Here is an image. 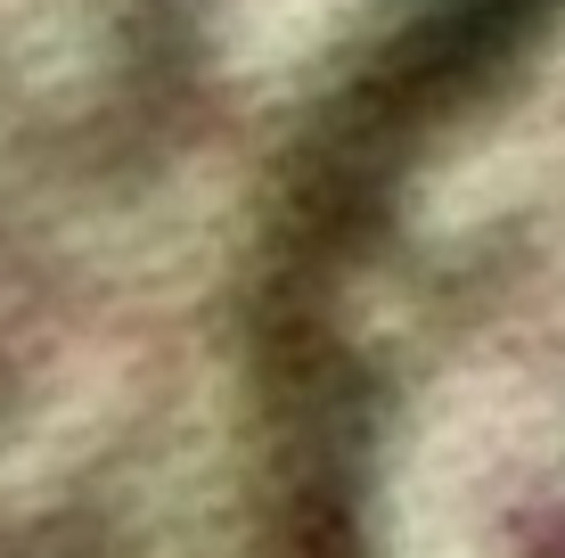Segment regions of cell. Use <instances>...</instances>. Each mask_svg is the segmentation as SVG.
<instances>
[{
    "mask_svg": "<svg viewBox=\"0 0 565 558\" xmlns=\"http://www.w3.org/2000/svg\"><path fill=\"white\" fill-rule=\"evenodd\" d=\"M369 558H565V17L476 107L411 263Z\"/></svg>",
    "mask_w": 565,
    "mask_h": 558,
    "instance_id": "1",
    "label": "cell"
}]
</instances>
